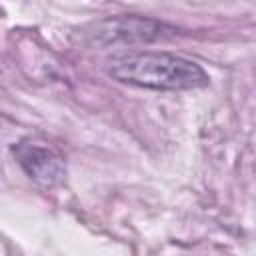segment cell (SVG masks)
<instances>
[{
	"label": "cell",
	"instance_id": "obj_1",
	"mask_svg": "<svg viewBox=\"0 0 256 256\" xmlns=\"http://www.w3.org/2000/svg\"><path fill=\"white\" fill-rule=\"evenodd\" d=\"M116 82L150 90H196L208 86V74L200 64L170 52H134L118 56L106 66Z\"/></svg>",
	"mask_w": 256,
	"mask_h": 256
},
{
	"label": "cell",
	"instance_id": "obj_2",
	"mask_svg": "<svg viewBox=\"0 0 256 256\" xmlns=\"http://www.w3.org/2000/svg\"><path fill=\"white\" fill-rule=\"evenodd\" d=\"M174 28L166 26L164 22L138 18V16H120V18H106L90 26V42L94 44H134V42H150L162 38L166 32Z\"/></svg>",
	"mask_w": 256,
	"mask_h": 256
},
{
	"label": "cell",
	"instance_id": "obj_3",
	"mask_svg": "<svg viewBox=\"0 0 256 256\" xmlns=\"http://www.w3.org/2000/svg\"><path fill=\"white\" fill-rule=\"evenodd\" d=\"M12 154L16 156L20 168L40 186L52 188L62 184L66 178L64 158L48 146L36 144L32 140H20L12 146Z\"/></svg>",
	"mask_w": 256,
	"mask_h": 256
}]
</instances>
